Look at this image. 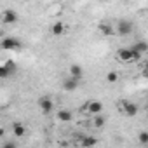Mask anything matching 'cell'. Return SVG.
Here are the masks:
<instances>
[{"label":"cell","instance_id":"6da1fadb","mask_svg":"<svg viewBox=\"0 0 148 148\" xmlns=\"http://www.w3.org/2000/svg\"><path fill=\"white\" fill-rule=\"evenodd\" d=\"M117 58H119L120 61H124V63H129V61H139V59H141V54L136 52V51L131 49V47H122V49L117 51Z\"/></svg>","mask_w":148,"mask_h":148},{"label":"cell","instance_id":"7a4b0ae2","mask_svg":"<svg viewBox=\"0 0 148 148\" xmlns=\"http://www.w3.org/2000/svg\"><path fill=\"white\" fill-rule=\"evenodd\" d=\"M0 47L4 51H19L21 49V42L16 37H4L0 40Z\"/></svg>","mask_w":148,"mask_h":148},{"label":"cell","instance_id":"3957f363","mask_svg":"<svg viewBox=\"0 0 148 148\" xmlns=\"http://www.w3.org/2000/svg\"><path fill=\"white\" fill-rule=\"evenodd\" d=\"M132 30H134V25L129 21V19H120L119 23H117V33L120 35V37H127V35H131L132 33Z\"/></svg>","mask_w":148,"mask_h":148},{"label":"cell","instance_id":"277c9868","mask_svg":"<svg viewBox=\"0 0 148 148\" xmlns=\"http://www.w3.org/2000/svg\"><path fill=\"white\" fill-rule=\"evenodd\" d=\"M2 21H4V25H14V23H18V12L14 9H5L2 12Z\"/></svg>","mask_w":148,"mask_h":148},{"label":"cell","instance_id":"5b68a950","mask_svg":"<svg viewBox=\"0 0 148 148\" xmlns=\"http://www.w3.org/2000/svg\"><path fill=\"white\" fill-rule=\"evenodd\" d=\"M38 106H40L42 113H45V115H49V113L54 110V103H52V99H51V98H47V96L40 98V101H38Z\"/></svg>","mask_w":148,"mask_h":148},{"label":"cell","instance_id":"8992f818","mask_svg":"<svg viewBox=\"0 0 148 148\" xmlns=\"http://www.w3.org/2000/svg\"><path fill=\"white\" fill-rule=\"evenodd\" d=\"M122 112L127 115V117H136L138 115V112H139V106L136 105V103H122Z\"/></svg>","mask_w":148,"mask_h":148},{"label":"cell","instance_id":"52a82bcc","mask_svg":"<svg viewBox=\"0 0 148 148\" xmlns=\"http://www.w3.org/2000/svg\"><path fill=\"white\" fill-rule=\"evenodd\" d=\"M14 70H16L14 63H12V61H7L5 64L0 66V79H7L11 73H14Z\"/></svg>","mask_w":148,"mask_h":148},{"label":"cell","instance_id":"ba28073f","mask_svg":"<svg viewBox=\"0 0 148 148\" xmlns=\"http://www.w3.org/2000/svg\"><path fill=\"white\" fill-rule=\"evenodd\" d=\"M86 110H87V113L99 115V113L103 112V105H101L99 101H89V103H87V106H86Z\"/></svg>","mask_w":148,"mask_h":148},{"label":"cell","instance_id":"9c48e42d","mask_svg":"<svg viewBox=\"0 0 148 148\" xmlns=\"http://www.w3.org/2000/svg\"><path fill=\"white\" fill-rule=\"evenodd\" d=\"M77 87H79V80H77V79H71V77H70V79H64V80H63V89L68 91V92L75 91Z\"/></svg>","mask_w":148,"mask_h":148},{"label":"cell","instance_id":"30bf717a","mask_svg":"<svg viewBox=\"0 0 148 148\" xmlns=\"http://www.w3.org/2000/svg\"><path fill=\"white\" fill-rule=\"evenodd\" d=\"M64 30H66V26H64V23H61V21H58V23H54V25L51 26V33H52L54 37L63 35V33H64Z\"/></svg>","mask_w":148,"mask_h":148},{"label":"cell","instance_id":"8fae6325","mask_svg":"<svg viewBox=\"0 0 148 148\" xmlns=\"http://www.w3.org/2000/svg\"><path fill=\"white\" fill-rule=\"evenodd\" d=\"M82 66L80 64H71L70 66V75H71V79H77V80H80L82 79Z\"/></svg>","mask_w":148,"mask_h":148},{"label":"cell","instance_id":"7c38bea8","mask_svg":"<svg viewBox=\"0 0 148 148\" xmlns=\"http://www.w3.org/2000/svg\"><path fill=\"white\" fill-rule=\"evenodd\" d=\"M131 49H134L136 52H139V54L143 56V54H146V52H148V44H146L145 40H139V42H136Z\"/></svg>","mask_w":148,"mask_h":148},{"label":"cell","instance_id":"4fadbf2b","mask_svg":"<svg viewBox=\"0 0 148 148\" xmlns=\"http://www.w3.org/2000/svg\"><path fill=\"white\" fill-rule=\"evenodd\" d=\"M12 132H14V136H16V138H23V136L26 134V129H25V125H23V124L14 122V124H12Z\"/></svg>","mask_w":148,"mask_h":148},{"label":"cell","instance_id":"5bb4252c","mask_svg":"<svg viewBox=\"0 0 148 148\" xmlns=\"http://www.w3.org/2000/svg\"><path fill=\"white\" fill-rule=\"evenodd\" d=\"M71 119H73V115H71L70 110H59L58 112V120L59 122H70Z\"/></svg>","mask_w":148,"mask_h":148},{"label":"cell","instance_id":"9a60e30c","mask_svg":"<svg viewBox=\"0 0 148 148\" xmlns=\"http://www.w3.org/2000/svg\"><path fill=\"white\" fill-rule=\"evenodd\" d=\"M80 143H82V146H84V148H92V146H96L98 139H96L94 136H84V139H82Z\"/></svg>","mask_w":148,"mask_h":148},{"label":"cell","instance_id":"2e32d148","mask_svg":"<svg viewBox=\"0 0 148 148\" xmlns=\"http://www.w3.org/2000/svg\"><path fill=\"white\" fill-rule=\"evenodd\" d=\"M105 122H106V119H105L103 115H96V117H94L92 125H94V127H98V129H101V127L105 125Z\"/></svg>","mask_w":148,"mask_h":148},{"label":"cell","instance_id":"e0dca14e","mask_svg":"<svg viewBox=\"0 0 148 148\" xmlns=\"http://www.w3.org/2000/svg\"><path fill=\"white\" fill-rule=\"evenodd\" d=\"M117 80H119V73H115V71L106 73V82H108V84H115Z\"/></svg>","mask_w":148,"mask_h":148},{"label":"cell","instance_id":"ac0fdd59","mask_svg":"<svg viewBox=\"0 0 148 148\" xmlns=\"http://www.w3.org/2000/svg\"><path fill=\"white\" fill-rule=\"evenodd\" d=\"M99 30H101V33H105V35H112V33H113V28H112L108 23H106V25L101 23V25H99Z\"/></svg>","mask_w":148,"mask_h":148},{"label":"cell","instance_id":"d6986e66","mask_svg":"<svg viewBox=\"0 0 148 148\" xmlns=\"http://www.w3.org/2000/svg\"><path fill=\"white\" fill-rule=\"evenodd\" d=\"M138 139H139V143H141V145H148V132H146V131H143V132H139V136H138Z\"/></svg>","mask_w":148,"mask_h":148},{"label":"cell","instance_id":"ffe728a7","mask_svg":"<svg viewBox=\"0 0 148 148\" xmlns=\"http://www.w3.org/2000/svg\"><path fill=\"white\" fill-rule=\"evenodd\" d=\"M2 148H18V146H16V143H14V141H5Z\"/></svg>","mask_w":148,"mask_h":148},{"label":"cell","instance_id":"44dd1931","mask_svg":"<svg viewBox=\"0 0 148 148\" xmlns=\"http://www.w3.org/2000/svg\"><path fill=\"white\" fill-rule=\"evenodd\" d=\"M0 38H4V32L2 30H0Z\"/></svg>","mask_w":148,"mask_h":148}]
</instances>
